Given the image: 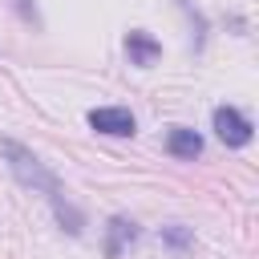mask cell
I'll return each instance as SVG.
<instances>
[{"instance_id": "1", "label": "cell", "mask_w": 259, "mask_h": 259, "mask_svg": "<svg viewBox=\"0 0 259 259\" xmlns=\"http://www.w3.org/2000/svg\"><path fill=\"white\" fill-rule=\"evenodd\" d=\"M0 154L8 158V170H12V178L24 186V190H32V194H45L49 202H53V214H57V223L69 231V235H81L85 231V214L65 198V190H61V182H57V174L28 150V146H20V142H12V138H4L0 142Z\"/></svg>"}, {"instance_id": "2", "label": "cell", "mask_w": 259, "mask_h": 259, "mask_svg": "<svg viewBox=\"0 0 259 259\" xmlns=\"http://www.w3.org/2000/svg\"><path fill=\"white\" fill-rule=\"evenodd\" d=\"M89 125H93L97 134H109V138H130V134L138 130L134 113H130V109H121V105H101V109H89Z\"/></svg>"}, {"instance_id": "3", "label": "cell", "mask_w": 259, "mask_h": 259, "mask_svg": "<svg viewBox=\"0 0 259 259\" xmlns=\"http://www.w3.org/2000/svg\"><path fill=\"white\" fill-rule=\"evenodd\" d=\"M214 134H219V142H227V146H247V142H251V121H247L235 105H219V109H214Z\"/></svg>"}, {"instance_id": "4", "label": "cell", "mask_w": 259, "mask_h": 259, "mask_svg": "<svg viewBox=\"0 0 259 259\" xmlns=\"http://www.w3.org/2000/svg\"><path fill=\"white\" fill-rule=\"evenodd\" d=\"M166 150H170L174 158H186V162H194V158L202 154V138H198L194 130H186V125H174V130L166 134Z\"/></svg>"}, {"instance_id": "5", "label": "cell", "mask_w": 259, "mask_h": 259, "mask_svg": "<svg viewBox=\"0 0 259 259\" xmlns=\"http://www.w3.org/2000/svg\"><path fill=\"white\" fill-rule=\"evenodd\" d=\"M125 53H130L134 65L146 69V65H154V61L162 57V45H158L150 32H130V36H125Z\"/></svg>"}, {"instance_id": "6", "label": "cell", "mask_w": 259, "mask_h": 259, "mask_svg": "<svg viewBox=\"0 0 259 259\" xmlns=\"http://www.w3.org/2000/svg\"><path fill=\"white\" fill-rule=\"evenodd\" d=\"M138 239V227L130 219H109V239H105V255H121L125 243Z\"/></svg>"}, {"instance_id": "7", "label": "cell", "mask_w": 259, "mask_h": 259, "mask_svg": "<svg viewBox=\"0 0 259 259\" xmlns=\"http://www.w3.org/2000/svg\"><path fill=\"white\" fill-rule=\"evenodd\" d=\"M162 239H166L174 251H186V247H190V231H186V227H178V223L162 227Z\"/></svg>"}]
</instances>
